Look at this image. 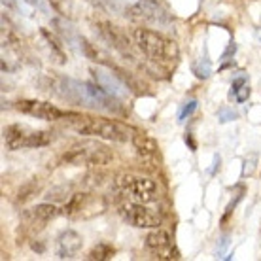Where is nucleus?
<instances>
[{
  "instance_id": "f257e3e1",
  "label": "nucleus",
  "mask_w": 261,
  "mask_h": 261,
  "mask_svg": "<svg viewBox=\"0 0 261 261\" xmlns=\"http://www.w3.org/2000/svg\"><path fill=\"white\" fill-rule=\"evenodd\" d=\"M49 91L55 93L59 98L72 102V105L87 106V108H95V110H105V112H118V98L105 93L97 84H85L78 80L65 78V76H55L49 78Z\"/></svg>"
},
{
  "instance_id": "f03ea898",
  "label": "nucleus",
  "mask_w": 261,
  "mask_h": 261,
  "mask_svg": "<svg viewBox=\"0 0 261 261\" xmlns=\"http://www.w3.org/2000/svg\"><path fill=\"white\" fill-rule=\"evenodd\" d=\"M65 119L68 121L72 129L80 133V135L114 140V142H127V140L133 138L130 130L125 125L114 121V119L97 118V116H84V114H68Z\"/></svg>"
},
{
  "instance_id": "7ed1b4c3",
  "label": "nucleus",
  "mask_w": 261,
  "mask_h": 261,
  "mask_svg": "<svg viewBox=\"0 0 261 261\" xmlns=\"http://www.w3.org/2000/svg\"><path fill=\"white\" fill-rule=\"evenodd\" d=\"M135 46L155 63H176L180 57V49L174 40L167 38L165 34L150 31V29H135L133 31Z\"/></svg>"
},
{
  "instance_id": "20e7f679",
  "label": "nucleus",
  "mask_w": 261,
  "mask_h": 261,
  "mask_svg": "<svg viewBox=\"0 0 261 261\" xmlns=\"http://www.w3.org/2000/svg\"><path fill=\"white\" fill-rule=\"evenodd\" d=\"M114 159L112 150L98 140H82L72 144L63 153L61 163L72 167H105Z\"/></svg>"
},
{
  "instance_id": "39448f33",
  "label": "nucleus",
  "mask_w": 261,
  "mask_h": 261,
  "mask_svg": "<svg viewBox=\"0 0 261 261\" xmlns=\"http://www.w3.org/2000/svg\"><path fill=\"white\" fill-rule=\"evenodd\" d=\"M116 188L119 193H123L129 201L135 202H153L157 199V186L153 180L146 176H133V174H123L116 180Z\"/></svg>"
},
{
  "instance_id": "423d86ee",
  "label": "nucleus",
  "mask_w": 261,
  "mask_h": 261,
  "mask_svg": "<svg viewBox=\"0 0 261 261\" xmlns=\"http://www.w3.org/2000/svg\"><path fill=\"white\" fill-rule=\"evenodd\" d=\"M105 210H106V201L100 195L76 193L63 206V214L72 218V220H87V218H95V216L102 214Z\"/></svg>"
},
{
  "instance_id": "0eeeda50",
  "label": "nucleus",
  "mask_w": 261,
  "mask_h": 261,
  "mask_svg": "<svg viewBox=\"0 0 261 261\" xmlns=\"http://www.w3.org/2000/svg\"><path fill=\"white\" fill-rule=\"evenodd\" d=\"M119 216L123 218L125 222L138 229H157L161 225V218L153 212V210L146 208L142 202H123L118 206Z\"/></svg>"
},
{
  "instance_id": "6e6552de",
  "label": "nucleus",
  "mask_w": 261,
  "mask_h": 261,
  "mask_svg": "<svg viewBox=\"0 0 261 261\" xmlns=\"http://www.w3.org/2000/svg\"><path fill=\"white\" fill-rule=\"evenodd\" d=\"M125 15L137 23H144V25L167 27L170 23V17L159 8V4L146 2V0H138L135 4H130Z\"/></svg>"
},
{
  "instance_id": "1a4fd4ad",
  "label": "nucleus",
  "mask_w": 261,
  "mask_h": 261,
  "mask_svg": "<svg viewBox=\"0 0 261 261\" xmlns=\"http://www.w3.org/2000/svg\"><path fill=\"white\" fill-rule=\"evenodd\" d=\"M15 110H19L25 116L36 119H46V121H57L68 116V112H63L61 108L53 106L51 102H44V100H33V98H25L15 102Z\"/></svg>"
},
{
  "instance_id": "9d476101",
  "label": "nucleus",
  "mask_w": 261,
  "mask_h": 261,
  "mask_svg": "<svg viewBox=\"0 0 261 261\" xmlns=\"http://www.w3.org/2000/svg\"><path fill=\"white\" fill-rule=\"evenodd\" d=\"M95 31L100 34V38L105 40L106 44H110L116 51H119L121 55L125 57H129V59H135L133 57V46H130L129 38H127V34L119 29V27L112 25L108 21H98L97 25H95Z\"/></svg>"
},
{
  "instance_id": "9b49d317",
  "label": "nucleus",
  "mask_w": 261,
  "mask_h": 261,
  "mask_svg": "<svg viewBox=\"0 0 261 261\" xmlns=\"http://www.w3.org/2000/svg\"><path fill=\"white\" fill-rule=\"evenodd\" d=\"M59 214V208L55 204H49V202H42V204H36L33 208H29L23 212L21 216V222L25 225L29 231H42L46 227L47 223L55 220Z\"/></svg>"
},
{
  "instance_id": "f8f14e48",
  "label": "nucleus",
  "mask_w": 261,
  "mask_h": 261,
  "mask_svg": "<svg viewBox=\"0 0 261 261\" xmlns=\"http://www.w3.org/2000/svg\"><path fill=\"white\" fill-rule=\"evenodd\" d=\"M146 248L150 250L151 254L155 255L157 259H178L180 255H178V250L174 248V244L170 241V235L163 229H153L151 233L146 235Z\"/></svg>"
},
{
  "instance_id": "ddd939ff",
  "label": "nucleus",
  "mask_w": 261,
  "mask_h": 261,
  "mask_svg": "<svg viewBox=\"0 0 261 261\" xmlns=\"http://www.w3.org/2000/svg\"><path fill=\"white\" fill-rule=\"evenodd\" d=\"M91 74H93L95 84H97L105 93L112 95L114 98L121 100V98H125L127 95H129L127 85H125L114 72L106 70V68H102V66H97V68H91Z\"/></svg>"
},
{
  "instance_id": "4468645a",
  "label": "nucleus",
  "mask_w": 261,
  "mask_h": 261,
  "mask_svg": "<svg viewBox=\"0 0 261 261\" xmlns=\"http://www.w3.org/2000/svg\"><path fill=\"white\" fill-rule=\"evenodd\" d=\"M84 239L80 233H76L74 229H66L57 239V257L59 259H72L76 257L78 252L82 250Z\"/></svg>"
},
{
  "instance_id": "2eb2a0df",
  "label": "nucleus",
  "mask_w": 261,
  "mask_h": 261,
  "mask_svg": "<svg viewBox=\"0 0 261 261\" xmlns=\"http://www.w3.org/2000/svg\"><path fill=\"white\" fill-rule=\"evenodd\" d=\"M31 129L25 127V125H10L6 130H4V142H6L8 150H21L25 148L27 137H29Z\"/></svg>"
},
{
  "instance_id": "dca6fc26",
  "label": "nucleus",
  "mask_w": 261,
  "mask_h": 261,
  "mask_svg": "<svg viewBox=\"0 0 261 261\" xmlns=\"http://www.w3.org/2000/svg\"><path fill=\"white\" fill-rule=\"evenodd\" d=\"M40 36L44 38V42H46L47 49L51 51V57L59 65H65L66 63V55H65V49H63V44H61V40L55 36V34L49 31V29H40Z\"/></svg>"
},
{
  "instance_id": "f3484780",
  "label": "nucleus",
  "mask_w": 261,
  "mask_h": 261,
  "mask_svg": "<svg viewBox=\"0 0 261 261\" xmlns=\"http://www.w3.org/2000/svg\"><path fill=\"white\" fill-rule=\"evenodd\" d=\"M87 4H91L95 10L106 13H116V15H125L129 10V0H85Z\"/></svg>"
},
{
  "instance_id": "a211bd4d",
  "label": "nucleus",
  "mask_w": 261,
  "mask_h": 261,
  "mask_svg": "<svg viewBox=\"0 0 261 261\" xmlns=\"http://www.w3.org/2000/svg\"><path fill=\"white\" fill-rule=\"evenodd\" d=\"M130 142H133V146L137 148V151L140 155H146V157L155 155L157 150H159L155 138H151L150 135H146V133H135L133 138H130Z\"/></svg>"
},
{
  "instance_id": "6ab92c4d",
  "label": "nucleus",
  "mask_w": 261,
  "mask_h": 261,
  "mask_svg": "<svg viewBox=\"0 0 261 261\" xmlns=\"http://www.w3.org/2000/svg\"><path fill=\"white\" fill-rule=\"evenodd\" d=\"M53 135L49 130H31L27 137L25 148H44L47 144H51Z\"/></svg>"
},
{
  "instance_id": "aec40b11",
  "label": "nucleus",
  "mask_w": 261,
  "mask_h": 261,
  "mask_svg": "<svg viewBox=\"0 0 261 261\" xmlns=\"http://www.w3.org/2000/svg\"><path fill=\"white\" fill-rule=\"evenodd\" d=\"M114 254H116L114 246L106 244V242H100V244H97V246H93L87 257L93 261H105V259H112Z\"/></svg>"
},
{
  "instance_id": "412c9836",
  "label": "nucleus",
  "mask_w": 261,
  "mask_h": 261,
  "mask_svg": "<svg viewBox=\"0 0 261 261\" xmlns=\"http://www.w3.org/2000/svg\"><path fill=\"white\" fill-rule=\"evenodd\" d=\"M40 191V182L36 180H31V182H27L25 186H21V190L17 191V202H27L31 201L36 193Z\"/></svg>"
},
{
  "instance_id": "4be33fe9",
  "label": "nucleus",
  "mask_w": 261,
  "mask_h": 261,
  "mask_svg": "<svg viewBox=\"0 0 261 261\" xmlns=\"http://www.w3.org/2000/svg\"><path fill=\"white\" fill-rule=\"evenodd\" d=\"M193 74H195L197 78L201 80H206L212 74V65H210L208 57H201L199 61L193 63Z\"/></svg>"
},
{
  "instance_id": "5701e85b",
  "label": "nucleus",
  "mask_w": 261,
  "mask_h": 261,
  "mask_svg": "<svg viewBox=\"0 0 261 261\" xmlns=\"http://www.w3.org/2000/svg\"><path fill=\"white\" fill-rule=\"evenodd\" d=\"M195 110H197V100H188V102H184V106L180 108V112H178V121H186Z\"/></svg>"
},
{
  "instance_id": "b1692460",
  "label": "nucleus",
  "mask_w": 261,
  "mask_h": 261,
  "mask_svg": "<svg viewBox=\"0 0 261 261\" xmlns=\"http://www.w3.org/2000/svg\"><path fill=\"white\" fill-rule=\"evenodd\" d=\"M231 97H235L237 102H244V100H246V98L250 97V85H248V84H244V85L241 87V89H237V91L233 93Z\"/></svg>"
},
{
  "instance_id": "393cba45",
  "label": "nucleus",
  "mask_w": 261,
  "mask_h": 261,
  "mask_svg": "<svg viewBox=\"0 0 261 261\" xmlns=\"http://www.w3.org/2000/svg\"><path fill=\"white\" fill-rule=\"evenodd\" d=\"M244 84H248V78H246L244 74H242V76H237V78L233 80V84H231V91H229V97H231V95H233L237 89H241Z\"/></svg>"
},
{
  "instance_id": "a878e982",
  "label": "nucleus",
  "mask_w": 261,
  "mask_h": 261,
  "mask_svg": "<svg viewBox=\"0 0 261 261\" xmlns=\"http://www.w3.org/2000/svg\"><path fill=\"white\" fill-rule=\"evenodd\" d=\"M31 6H34L36 10H40V12H44L47 13V4H46V0H27Z\"/></svg>"
},
{
  "instance_id": "bb28decb",
  "label": "nucleus",
  "mask_w": 261,
  "mask_h": 261,
  "mask_svg": "<svg viewBox=\"0 0 261 261\" xmlns=\"http://www.w3.org/2000/svg\"><path fill=\"white\" fill-rule=\"evenodd\" d=\"M237 114L231 110H222L220 112V119H222V123H225V121H231V119H235Z\"/></svg>"
},
{
  "instance_id": "cd10ccee",
  "label": "nucleus",
  "mask_w": 261,
  "mask_h": 261,
  "mask_svg": "<svg viewBox=\"0 0 261 261\" xmlns=\"http://www.w3.org/2000/svg\"><path fill=\"white\" fill-rule=\"evenodd\" d=\"M235 51H237V46H235V42H231L227 46V49L223 51V55H222V59H227L229 55H235Z\"/></svg>"
},
{
  "instance_id": "c85d7f7f",
  "label": "nucleus",
  "mask_w": 261,
  "mask_h": 261,
  "mask_svg": "<svg viewBox=\"0 0 261 261\" xmlns=\"http://www.w3.org/2000/svg\"><path fill=\"white\" fill-rule=\"evenodd\" d=\"M2 6L6 10H17V0H2Z\"/></svg>"
},
{
  "instance_id": "c756f323",
  "label": "nucleus",
  "mask_w": 261,
  "mask_h": 261,
  "mask_svg": "<svg viewBox=\"0 0 261 261\" xmlns=\"http://www.w3.org/2000/svg\"><path fill=\"white\" fill-rule=\"evenodd\" d=\"M255 36H257V38L261 40V29H257V31H255Z\"/></svg>"
},
{
  "instance_id": "7c9ffc66",
  "label": "nucleus",
  "mask_w": 261,
  "mask_h": 261,
  "mask_svg": "<svg viewBox=\"0 0 261 261\" xmlns=\"http://www.w3.org/2000/svg\"><path fill=\"white\" fill-rule=\"evenodd\" d=\"M146 2H153V4H159V0H146Z\"/></svg>"
}]
</instances>
